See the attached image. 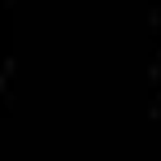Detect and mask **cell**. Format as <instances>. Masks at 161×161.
I'll return each mask as SVG.
<instances>
[]
</instances>
